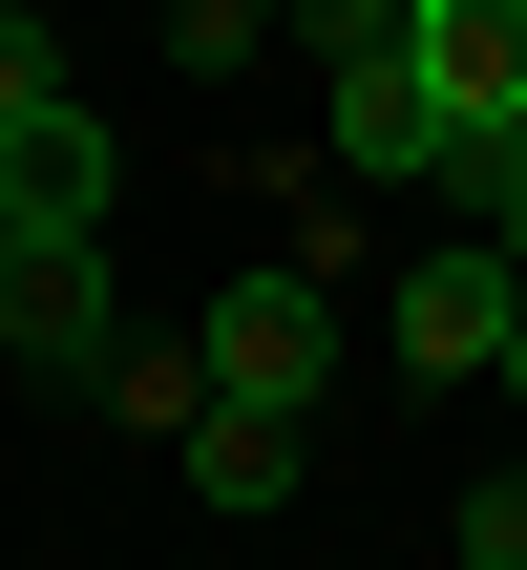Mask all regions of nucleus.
I'll use <instances>...</instances> for the list:
<instances>
[{
  "label": "nucleus",
  "instance_id": "obj_1",
  "mask_svg": "<svg viewBox=\"0 0 527 570\" xmlns=\"http://www.w3.org/2000/svg\"><path fill=\"white\" fill-rule=\"evenodd\" d=\"M190 338H211V381H232V402H296V423H317V381H338V275H317V254H253Z\"/></svg>",
  "mask_w": 527,
  "mask_h": 570
},
{
  "label": "nucleus",
  "instance_id": "obj_2",
  "mask_svg": "<svg viewBox=\"0 0 527 570\" xmlns=\"http://www.w3.org/2000/svg\"><path fill=\"white\" fill-rule=\"evenodd\" d=\"M507 317H527V254L486 233V212H465L444 254H401V296H380V338H401L422 381H486V360H507Z\"/></svg>",
  "mask_w": 527,
  "mask_h": 570
},
{
  "label": "nucleus",
  "instance_id": "obj_3",
  "mask_svg": "<svg viewBox=\"0 0 527 570\" xmlns=\"http://www.w3.org/2000/svg\"><path fill=\"white\" fill-rule=\"evenodd\" d=\"M106 190H127V169H106V127L0 42V233H106Z\"/></svg>",
  "mask_w": 527,
  "mask_h": 570
},
{
  "label": "nucleus",
  "instance_id": "obj_4",
  "mask_svg": "<svg viewBox=\"0 0 527 570\" xmlns=\"http://www.w3.org/2000/svg\"><path fill=\"white\" fill-rule=\"evenodd\" d=\"M0 360H21V381H84V402H106V360H127V317H106V275H84V233H0Z\"/></svg>",
  "mask_w": 527,
  "mask_h": 570
},
{
  "label": "nucleus",
  "instance_id": "obj_5",
  "mask_svg": "<svg viewBox=\"0 0 527 570\" xmlns=\"http://www.w3.org/2000/svg\"><path fill=\"white\" fill-rule=\"evenodd\" d=\"M401 42H422V85H444L465 148H507V127H527V0H422ZM465 148H444V169H465Z\"/></svg>",
  "mask_w": 527,
  "mask_h": 570
},
{
  "label": "nucleus",
  "instance_id": "obj_6",
  "mask_svg": "<svg viewBox=\"0 0 527 570\" xmlns=\"http://www.w3.org/2000/svg\"><path fill=\"white\" fill-rule=\"evenodd\" d=\"M444 148H465V127H444L422 42H401V21H380V42H338V169H422V190H444Z\"/></svg>",
  "mask_w": 527,
  "mask_h": 570
},
{
  "label": "nucleus",
  "instance_id": "obj_7",
  "mask_svg": "<svg viewBox=\"0 0 527 570\" xmlns=\"http://www.w3.org/2000/svg\"><path fill=\"white\" fill-rule=\"evenodd\" d=\"M169 465H190V508H232V529H275V508H296V465H317V444H296V402H232V381H211V402H190V444H169Z\"/></svg>",
  "mask_w": 527,
  "mask_h": 570
},
{
  "label": "nucleus",
  "instance_id": "obj_8",
  "mask_svg": "<svg viewBox=\"0 0 527 570\" xmlns=\"http://www.w3.org/2000/svg\"><path fill=\"white\" fill-rule=\"evenodd\" d=\"M190 402H211V338H127L106 360V423H148V444H190Z\"/></svg>",
  "mask_w": 527,
  "mask_h": 570
},
{
  "label": "nucleus",
  "instance_id": "obj_9",
  "mask_svg": "<svg viewBox=\"0 0 527 570\" xmlns=\"http://www.w3.org/2000/svg\"><path fill=\"white\" fill-rule=\"evenodd\" d=\"M444 550H465V570H527V487H465V508H444Z\"/></svg>",
  "mask_w": 527,
  "mask_h": 570
},
{
  "label": "nucleus",
  "instance_id": "obj_10",
  "mask_svg": "<svg viewBox=\"0 0 527 570\" xmlns=\"http://www.w3.org/2000/svg\"><path fill=\"white\" fill-rule=\"evenodd\" d=\"M507 402H527V317H507Z\"/></svg>",
  "mask_w": 527,
  "mask_h": 570
}]
</instances>
